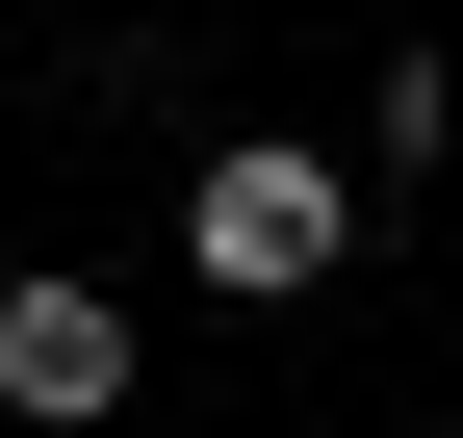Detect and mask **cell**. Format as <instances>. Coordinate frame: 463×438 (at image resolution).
<instances>
[{"mask_svg":"<svg viewBox=\"0 0 463 438\" xmlns=\"http://www.w3.org/2000/svg\"><path fill=\"white\" fill-rule=\"evenodd\" d=\"M335 258H361V181H335V155H283V129H232L206 181H181V284H206V309H309Z\"/></svg>","mask_w":463,"mask_h":438,"instance_id":"6da1fadb","label":"cell"},{"mask_svg":"<svg viewBox=\"0 0 463 438\" xmlns=\"http://www.w3.org/2000/svg\"><path fill=\"white\" fill-rule=\"evenodd\" d=\"M0 413L26 438H103L129 413V284H0Z\"/></svg>","mask_w":463,"mask_h":438,"instance_id":"7a4b0ae2","label":"cell"},{"mask_svg":"<svg viewBox=\"0 0 463 438\" xmlns=\"http://www.w3.org/2000/svg\"><path fill=\"white\" fill-rule=\"evenodd\" d=\"M438 129H463V78H438V52H386V78H361V155H386V181H438Z\"/></svg>","mask_w":463,"mask_h":438,"instance_id":"3957f363","label":"cell"},{"mask_svg":"<svg viewBox=\"0 0 463 438\" xmlns=\"http://www.w3.org/2000/svg\"><path fill=\"white\" fill-rule=\"evenodd\" d=\"M438 438H463V413H438Z\"/></svg>","mask_w":463,"mask_h":438,"instance_id":"277c9868","label":"cell"}]
</instances>
